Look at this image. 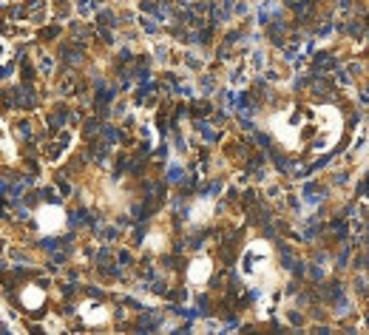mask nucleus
I'll return each mask as SVG.
<instances>
[{"label":"nucleus","instance_id":"f257e3e1","mask_svg":"<svg viewBox=\"0 0 369 335\" xmlns=\"http://www.w3.org/2000/svg\"><path fill=\"white\" fill-rule=\"evenodd\" d=\"M270 125L290 151L324 153L341 139L344 117L332 105H290L279 111Z\"/></svg>","mask_w":369,"mask_h":335},{"label":"nucleus","instance_id":"f03ea898","mask_svg":"<svg viewBox=\"0 0 369 335\" xmlns=\"http://www.w3.org/2000/svg\"><path fill=\"white\" fill-rule=\"evenodd\" d=\"M273 273V250L264 242H253L242 256V276L250 284H264V276Z\"/></svg>","mask_w":369,"mask_h":335}]
</instances>
